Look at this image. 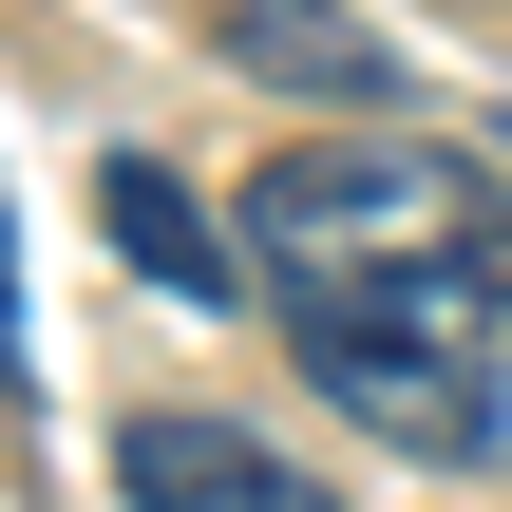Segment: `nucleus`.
I'll return each mask as SVG.
<instances>
[{"label":"nucleus","mask_w":512,"mask_h":512,"mask_svg":"<svg viewBox=\"0 0 512 512\" xmlns=\"http://www.w3.org/2000/svg\"><path fill=\"white\" fill-rule=\"evenodd\" d=\"M247 266L304 342V380L418 456V475H494L512 456V190L456 152H399L380 114L361 133H304L247 171Z\"/></svg>","instance_id":"nucleus-1"},{"label":"nucleus","mask_w":512,"mask_h":512,"mask_svg":"<svg viewBox=\"0 0 512 512\" xmlns=\"http://www.w3.org/2000/svg\"><path fill=\"white\" fill-rule=\"evenodd\" d=\"M209 57L247 95H304V114H399L418 95V57L380 19H342V0H209Z\"/></svg>","instance_id":"nucleus-2"},{"label":"nucleus","mask_w":512,"mask_h":512,"mask_svg":"<svg viewBox=\"0 0 512 512\" xmlns=\"http://www.w3.org/2000/svg\"><path fill=\"white\" fill-rule=\"evenodd\" d=\"M95 228H114V266H133L152 304H190V323H228V304H266V266H247V228H209V209H190V171H152V152H95Z\"/></svg>","instance_id":"nucleus-3"},{"label":"nucleus","mask_w":512,"mask_h":512,"mask_svg":"<svg viewBox=\"0 0 512 512\" xmlns=\"http://www.w3.org/2000/svg\"><path fill=\"white\" fill-rule=\"evenodd\" d=\"M114 494L133 512H342L304 456H266L247 418H133L114 437Z\"/></svg>","instance_id":"nucleus-4"},{"label":"nucleus","mask_w":512,"mask_h":512,"mask_svg":"<svg viewBox=\"0 0 512 512\" xmlns=\"http://www.w3.org/2000/svg\"><path fill=\"white\" fill-rule=\"evenodd\" d=\"M494 133H512V95H494Z\"/></svg>","instance_id":"nucleus-5"}]
</instances>
